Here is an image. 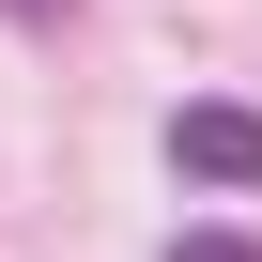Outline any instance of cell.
Wrapping results in <instances>:
<instances>
[{
	"label": "cell",
	"mask_w": 262,
	"mask_h": 262,
	"mask_svg": "<svg viewBox=\"0 0 262 262\" xmlns=\"http://www.w3.org/2000/svg\"><path fill=\"white\" fill-rule=\"evenodd\" d=\"M170 170L185 185H262V108H231V93L170 108Z\"/></svg>",
	"instance_id": "cell-1"
},
{
	"label": "cell",
	"mask_w": 262,
	"mask_h": 262,
	"mask_svg": "<svg viewBox=\"0 0 262 262\" xmlns=\"http://www.w3.org/2000/svg\"><path fill=\"white\" fill-rule=\"evenodd\" d=\"M170 262H262V247H247V231H185Z\"/></svg>",
	"instance_id": "cell-2"
},
{
	"label": "cell",
	"mask_w": 262,
	"mask_h": 262,
	"mask_svg": "<svg viewBox=\"0 0 262 262\" xmlns=\"http://www.w3.org/2000/svg\"><path fill=\"white\" fill-rule=\"evenodd\" d=\"M0 16H62V0H0Z\"/></svg>",
	"instance_id": "cell-3"
}]
</instances>
